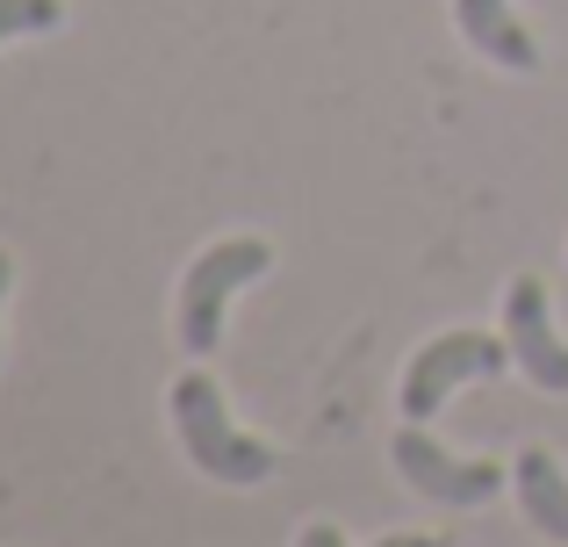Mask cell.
<instances>
[{"instance_id":"10","label":"cell","mask_w":568,"mask_h":547,"mask_svg":"<svg viewBox=\"0 0 568 547\" xmlns=\"http://www.w3.org/2000/svg\"><path fill=\"white\" fill-rule=\"evenodd\" d=\"M367 547H446V534H382V540H367Z\"/></svg>"},{"instance_id":"2","label":"cell","mask_w":568,"mask_h":547,"mask_svg":"<svg viewBox=\"0 0 568 547\" xmlns=\"http://www.w3.org/2000/svg\"><path fill=\"white\" fill-rule=\"evenodd\" d=\"M266 267H274V245L266 239H216L209 253H194V267L181 274V310H173V332H181V346L194 361L216 353L231 295L245 288V281H260Z\"/></svg>"},{"instance_id":"3","label":"cell","mask_w":568,"mask_h":547,"mask_svg":"<svg viewBox=\"0 0 568 547\" xmlns=\"http://www.w3.org/2000/svg\"><path fill=\"white\" fill-rule=\"evenodd\" d=\"M511 361V338H489V332H439L432 346L410 353V367H403V418L410 425H432L439 418V404L460 389V382H489L504 375Z\"/></svg>"},{"instance_id":"8","label":"cell","mask_w":568,"mask_h":547,"mask_svg":"<svg viewBox=\"0 0 568 547\" xmlns=\"http://www.w3.org/2000/svg\"><path fill=\"white\" fill-rule=\"evenodd\" d=\"M65 22V0H0V43L8 37H51Z\"/></svg>"},{"instance_id":"6","label":"cell","mask_w":568,"mask_h":547,"mask_svg":"<svg viewBox=\"0 0 568 547\" xmlns=\"http://www.w3.org/2000/svg\"><path fill=\"white\" fill-rule=\"evenodd\" d=\"M454 22H460V37H468L489 65L540 72V43H532V29L511 14V0H454Z\"/></svg>"},{"instance_id":"1","label":"cell","mask_w":568,"mask_h":547,"mask_svg":"<svg viewBox=\"0 0 568 547\" xmlns=\"http://www.w3.org/2000/svg\"><path fill=\"white\" fill-rule=\"evenodd\" d=\"M166 418L181 433V454L202 468L209 483H237V490H260L274 476V447L252 433H237L231 411H223V389L209 375H181L166 396Z\"/></svg>"},{"instance_id":"5","label":"cell","mask_w":568,"mask_h":547,"mask_svg":"<svg viewBox=\"0 0 568 547\" xmlns=\"http://www.w3.org/2000/svg\"><path fill=\"white\" fill-rule=\"evenodd\" d=\"M504 338H511V361L526 367V382H540L547 396H568V346L555 332V303H547L540 274H518L504 288Z\"/></svg>"},{"instance_id":"11","label":"cell","mask_w":568,"mask_h":547,"mask_svg":"<svg viewBox=\"0 0 568 547\" xmlns=\"http://www.w3.org/2000/svg\"><path fill=\"white\" fill-rule=\"evenodd\" d=\"M8 288H14V260L0 253V310H8Z\"/></svg>"},{"instance_id":"9","label":"cell","mask_w":568,"mask_h":547,"mask_svg":"<svg viewBox=\"0 0 568 547\" xmlns=\"http://www.w3.org/2000/svg\"><path fill=\"white\" fill-rule=\"evenodd\" d=\"M295 547H346V534H338L332 519H310L303 534H295Z\"/></svg>"},{"instance_id":"4","label":"cell","mask_w":568,"mask_h":547,"mask_svg":"<svg viewBox=\"0 0 568 547\" xmlns=\"http://www.w3.org/2000/svg\"><path fill=\"white\" fill-rule=\"evenodd\" d=\"M388 462H396V476L410 483V490H425L432 505H454V511H475V505H489L497 490H511V468L460 462V454H446L439 439H432L425 425H410V418H403V433L388 439Z\"/></svg>"},{"instance_id":"7","label":"cell","mask_w":568,"mask_h":547,"mask_svg":"<svg viewBox=\"0 0 568 547\" xmlns=\"http://www.w3.org/2000/svg\"><path fill=\"white\" fill-rule=\"evenodd\" d=\"M511 490H518V505H526V526H532V534H547V540L568 547V476H561L555 454H547V447H526L511 462Z\"/></svg>"}]
</instances>
